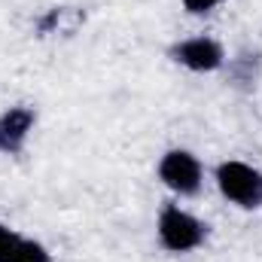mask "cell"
Here are the masks:
<instances>
[{
    "instance_id": "6da1fadb",
    "label": "cell",
    "mask_w": 262,
    "mask_h": 262,
    "mask_svg": "<svg viewBox=\"0 0 262 262\" xmlns=\"http://www.w3.org/2000/svg\"><path fill=\"white\" fill-rule=\"evenodd\" d=\"M213 180H216L220 195L226 198L229 204H235L241 210L262 207V171L259 168H253L247 162H238V159H229V162L216 165Z\"/></svg>"
},
{
    "instance_id": "7a4b0ae2",
    "label": "cell",
    "mask_w": 262,
    "mask_h": 262,
    "mask_svg": "<svg viewBox=\"0 0 262 262\" xmlns=\"http://www.w3.org/2000/svg\"><path fill=\"white\" fill-rule=\"evenodd\" d=\"M156 235L168 253H189L204 244L207 226L189 210H183L180 204H165L156 220Z\"/></svg>"
},
{
    "instance_id": "3957f363",
    "label": "cell",
    "mask_w": 262,
    "mask_h": 262,
    "mask_svg": "<svg viewBox=\"0 0 262 262\" xmlns=\"http://www.w3.org/2000/svg\"><path fill=\"white\" fill-rule=\"evenodd\" d=\"M159 180L165 189H171L174 195L180 198H192L198 195L201 183H204V168L198 162L195 152L189 149H168L159 159Z\"/></svg>"
},
{
    "instance_id": "277c9868",
    "label": "cell",
    "mask_w": 262,
    "mask_h": 262,
    "mask_svg": "<svg viewBox=\"0 0 262 262\" xmlns=\"http://www.w3.org/2000/svg\"><path fill=\"white\" fill-rule=\"evenodd\" d=\"M171 61H177L180 67L192 70V73H213L226 64V52L213 37H189L180 40L168 49Z\"/></svg>"
},
{
    "instance_id": "5b68a950",
    "label": "cell",
    "mask_w": 262,
    "mask_h": 262,
    "mask_svg": "<svg viewBox=\"0 0 262 262\" xmlns=\"http://www.w3.org/2000/svg\"><path fill=\"white\" fill-rule=\"evenodd\" d=\"M34 122H37V116L31 107H9L6 113H0V152H6V156L21 152Z\"/></svg>"
},
{
    "instance_id": "8992f818",
    "label": "cell",
    "mask_w": 262,
    "mask_h": 262,
    "mask_svg": "<svg viewBox=\"0 0 262 262\" xmlns=\"http://www.w3.org/2000/svg\"><path fill=\"white\" fill-rule=\"evenodd\" d=\"M21 238L25 235H18L15 229H9V226L0 223V262H15L18 247H21Z\"/></svg>"
},
{
    "instance_id": "52a82bcc",
    "label": "cell",
    "mask_w": 262,
    "mask_h": 262,
    "mask_svg": "<svg viewBox=\"0 0 262 262\" xmlns=\"http://www.w3.org/2000/svg\"><path fill=\"white\" fill-rule=\"evenodd\" d=\"M15 262H52V253L40 241H34V238H21V247H18Z\"/></svg>"
},
{
    "instance_id": "ba28073f",
    "label": "cell",
    "mask_w": 262,
    "mask_h": 262,
    "mask_svg": "<svg viewBox=\"0 0 262 262\" xmlns=\"http://www.w3.org/2000/svg\"><path fill=\"white\" fill-rule=\"evenodd\" d=\"M180 3H183V9H186V12H192V15H204V12L216 9L223 0H180Z\"/></svg>"
}]
</instances>
